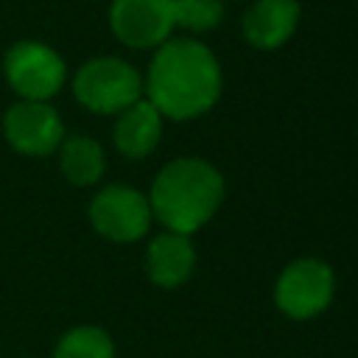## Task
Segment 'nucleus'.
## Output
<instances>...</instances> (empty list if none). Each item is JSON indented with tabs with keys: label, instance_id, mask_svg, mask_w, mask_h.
<instances>
[{
	"label": "nucleus",
	"instance_id": "nucleus-1",
	"mask_svg": "<svg viewBox=\"0 0 358 358\" xmlns=\"http://www.w3.org/2000/svg\"><path fill=\"white\" fill-rule=\"evenodd\" d=\"M221 87L224 78L215 53L193 36H171L162 42L151 56L143 81L145 101H151L157 112L171 120L201 117L218 103Z\"/></svg>",
	"mask_w": 358,
	"mask_h": 358
},
{
	"label": "nucleus",
	"instance_id": "nucleus-2",
	"mask_svg": "<svg viewBox=\"0 0 358 358\" xmlns=\"http://www.w3.org/2000/svg\"><path fill=\"white\" fill-rule=\"evenodd\" d=\"M224 201V176L199 157H179L162 165L148 190L151 215L179 235L199 232Z\"/></svg>",
	"mask_w": 358,
	"mask_h": 358
},
{
	"label": "nucleus",
	"instance_id": "nucleus-3",
	"mask_svg": "<svg viewBox=\"0 0 358 358\" xmlns=\"http://www.w3.org/2000/svg\"><path fill=\"white\" fill-rule=\"evenodd\" d=\"M73 95L95 115H117L143 98V76L117 56H95L73 76Z\"/></svg>",
	"mask_w": 358,
	"mask_h": 358
},
{
	"label": "nucleus",
	"instance_id": "nucleus-4",
	"mask_svg": "<svg viewBox=\"0 0 358 358\" xmlns=\"http://www.w3.org/2000/svg\"><path fill=\"white\" fill-rule=\"evenodd\" d=\"M336 294V274L319 257H299L288 263L274 285V302L288 319L305 322L324 313Z\"/></svg>",
	"mask_w": 358,
	"mask_h": 358
},
{
	"label": "nucleus",
	"instance_id": "nucleus-5",
	"mask_svg": "<svg viewBox=\"0 0 358 358\" xmlns=\"http://www.w3.org/2000/svg\"><path fill=\"white\" fill-rule=\"evenodd\" d=\"M3 73L8 87L22 101H50L67 78L64 59L53 48L31 39L8 48L3 59Z\"/></svg>",
	"mask_w": 358,
	"mask_h": 358
},
{
	"label": "nucleus",
	"instance_id": "nucleus-6",
	"mask_svg": "<svg viewBox=\"0 0 358 358\" xmlns=\"http://www.w3.org/2000/svg\"><path fill=\"white\" fill-rule=\"evenodd\" d=\"M151 204L148 196L126 187V185H106L90 201V224L98 235L115 243H134L151 227Z\"/></svg>",
	"mask_w": 358,
	"mask_h": 358
},
{
	"label": "nucleus",
	"instance_id": "nucleus-7",
	"mask_svg": "<svg viewBox=\"0 0 358 358\" xmlns=\"http://www.w3.org/2000/svg\"><path fill=\"white\" fill-rule=\"evenodd\" d=\"M3 137L25 157H50L64 140V123L48 101H17L3 115Z\"/></svg>",
	"mask_w": 358,
	"mask_h": 358
},
{
	"label": "nucleus",
	"instance_id": "nucleus-8",
	"mask_svg": "<svg viewBox=\"0 0 358 358\" xmlns=\"http://www.w3.org/2000/svg\"><path fill=\"white\" fill-rule=\"evenodd\" d=\"M109 25L112 34L129 48H159L176 28L173 0H112Z\"/></svg>",
	"mask_w": 358,
	"mask_h": 358
},
{
	"label": "nucleus",
	"instance_id": "nucleus-9",
	"mask_svg": "<svg viewBox=\"0 0 358 358\" xmlns=\"http://www.w3.org/2000/svg\"><path fill=\"white\" fill-rule=\"evenodd\" d=\"M296 0H255L243 14V39L257 50H277L296 34Z\"/></svg>",
	"mask_w": 358,
	"mask_h": 358
},
{
	"label": "nucleus",
	"instance_id": "nucleus-10",
	"mask_svg": "<svg viewBox=\"0 0 358 358\" xmlns=\"http://www.w3.org/2000/svg\"><path fill=\"white\" fill-rule=\"evenodd\" d=\"M196 268V249L190 243V235L179 232H159L151 238L145 249V274L159 288H176L182 285Z\"/></svg>",
	"mask_w": 358,
	"mask_h": 358
},
{
	"label": "nucleus",
	"instance_id": "nucleus-11",
	"mask_svg": "<svg viewBox=\"0 0 358 358\" xmlns=\"http://www.w3.org/2000/svg\"><path fill=\"white\" fill-rule=\"evenodd\" d=\"M115 148L129 157V159H143L148 157L162 137V115L157 112V106L145 98L134 101L131 106H126L123 112H117L115 120Z\"/></svg>",
	"mask_w": 358,
	"mask_h": 358
},
{
	"label": "nucleus",
	"instance_id": "nucleus-12",
	"mask_svg": "<svg viewBox=\"0 0 358 358\" xmlns=\"http://www.w3.org/2000/svg\"><path fill=\"white\" fill-rule=\"evenodd\" d=\"M59 168L64 173V179L76 187H90L103 176L106 168V157L98 140L76 134L62 140L59 145Z\"/></svg>",
	"mask_w": 358,
	"mask_h": 358
},
{
	"label": "nucleus",
	"instance_id": "nucleus-13",
	"mask_svg": "<svg viewBox=\"0 0 358 358\" xmlns=\"http://www.w3.org/2000/svg\"><path fill=\"white\" fill-rule=\"evenodd\" d=\"M53 358H115V341L103 327H70L53 347Z\"/></svg>",
	"mask_w": 358,
	"mask_h": 358
},
{
	"label": "nucleus",
	"instance_id": "nucleus-14",
	"mask_svg": "<svg viewBox=\"0 0 358 358\" xmlns=\"http://www.w3.org/2000/svg\"><path fill=\"white\" fill-rule=\"evenodd\" d=\"M224 20V0H173V22L190 34L213 31Z\"/></svg>",
	"mask_w": 358,
	"mask_h": 358
}]
</instances>
